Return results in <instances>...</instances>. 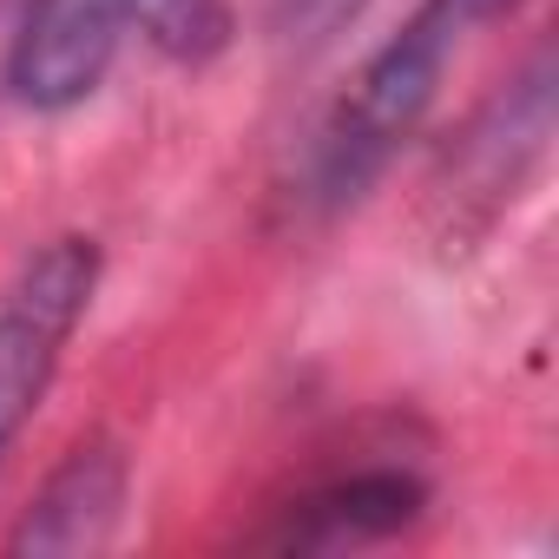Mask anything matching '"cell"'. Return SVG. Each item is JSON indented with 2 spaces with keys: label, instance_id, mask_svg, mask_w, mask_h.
Segmentation results:
<instances>
[{
  "label": "cell",
  "instance_id": "1",
  "mask_svg": "<svg viewBox=\"0 0 559 559\" xmlns=\"http://www.w3.org/2000/svg\"><path fill=\"white\" fill-rule=\"evenodd\" d=\"M467 34H474V21L461 14V0H421L356 67V80L343 86V99L330 106V119L304 158V198L317 211H343L382 178V165L402 152V139L428 119L441 73Z\"/></svg>",
  "mask_w": 559,
  "mask_h": 559
},
{
  "label": "cell",
  "instance_id": "2",
  "mask_svg": "<svg viewBox=\"0 0 559 559\" xmlns=\"http://www.w3.org/2000/svg\"><path fill=\"white\" fill-rule=\"evenodd\" d=\"M224 27V0H27V21L8 47V86L34 112H73L106 86L132 34L171 60H204Z\"/></svg>",
  "mask_w": 559,
  "mask_h": 559
},
{
  "label": "cell",
  "instance_id": "3",
  "mask_svg": "<svg viewBox=\"0 0 559 559\" xmlns=\"http://www.w3.org/2000/svg\"><path fill=\"white\" fill-rule=\"evenodd\" d=\"M93 290H99V243L53 237L21 263V276L0 297V461L34 421L40 395L53 389L60 356L93 310Z\"/></svg>",
  "mask_w": 559,
  "mask_h": 559
},
{
  "label": "cell",
  "instance_id": "4",
  "mask_svg": "<svg viewBox=\"0 0 559 559\" xmlns=\"http://www.w3.org/2000/svg\"><path fill=\"white\" fill-rule=\"evenodd\" d=\"M126 454L112 441H80L40 487V500L27 507V520L14 526L8 552H40V559H73V552H99L119 533L126 513Z\"/></svg>",
  "mask_w": 559,
  "mask_h": 559
},
{
  "label": "cell",
  "instance_id": "5",
  "mask_svg": "<svg viewBox=\"0 0 559 559\" xmlns=\"http://www.w3.org/2000/svg\"><path fill=\"white\" fill-rule=\"evenodd\" d=\"M546 132H552V67H546V53L461 132V145H454V185L441 191L454 211L461 204H474V198H513V185L526 178V165L539 158V145H546Z\"/></svg>",
  "mask_w": 559,
  "mask_h": 559
},
{
  "label": "cell",
  "instance_id": "6",
  "mask_svg": "<svg viewBox=\"0 0 559 559\" xmlns=\"http://www.w3.org/2000/svg\"><path fill=\"white\" fill-rule=\"evenodd\" d=\"M428 487L402 467H362V474H343L317 493H304L290 507V520L270 533V546H304V552H336V546H369V539H389L402 533L415 513H421Z\"/></svg>",
  "mask_w": 559,
  "mask_h": 559
},
{
  "label": "cell",
  "instance_id": "7",
  "mask_svg": "<svg viewBox=\"0 0 559 559\" xmlns=\"http://www.w3.org/2000/svg\"><path fill=\"white\" fill-rule=\"evenodd\" d=\"M362 14V0H276V40H284L290 53H317L330 47L349 21Z\"/></svg>",
  "mask_w": 559,
  "mask_h": 559
},
{
  "label": "cell",
  "instance_id": "8",
  "mask_svg": "<svg viewBox=\"0 0 559 559\" xmlns=\"http://www.w3.org/2000/svg\"><path fill=\"white\" fill-rule=\"evenodd\" d=\"M507 8H513V0H461V14H467L474 27H480V21H493V14H507Z\"/></svg>",
  "mask_w": 559,
  "mask_h": 559
}]
</instances>
